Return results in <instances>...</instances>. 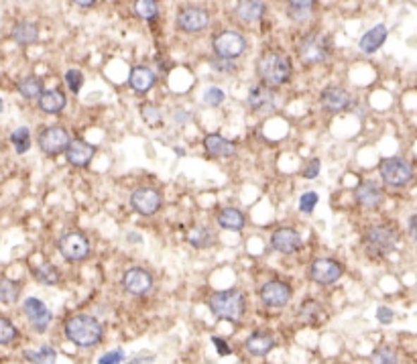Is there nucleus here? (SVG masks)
<instances>
[{
    "label": "nucleus",
    "mask_w": 417,
    "mask_h": 364,
    "mask_svg": "<svg viewBox=\"0 0 417 364\" xmlns=\"http://www.w3.org/2000/svg\"><path fill=\"white\" fill-rule=\"evenodd\" d=\"M64 332L71 344L80 348L96 346V344H100V340L104 336L102 324L94 315H87V313H75V315L68 317Z\"/></svg>",
    "instance_id": "obj_1"
},
{
    "label": "nucleus",
    "mask_w": 417,
    "mask_h": 364,
    "mask_svg": "<svg viewBox=\"0 0 417 364\" xmlns=\"http://www.w3.org/2000/svg\"><path fill=\"white\" fill-rule=\"evenodd\" d=\"M291 59L281 51L262 53L257 61V73L267 87L283 86L291 78Z\"/></svg>",
    "instance_id": "obj_2"
},
{
    "label": "nucleus",
    "mask_w": 417,
    "mask_h": 364,
    "mask_svg": "<svg viewBox=\"0 0 417 364\" xmlns=\"http://www.w3.org/2000/svg\"><path fill=\"white\" fill-rule=\"evenodd\" d=\"M210 312L214 313V317L218 320H226V322H241L246 312V301L244 295L236 289H228V291H214L208 297Z\"/></svg>",
    "instance_id": "obj_3"
},
{
    "label": "nucleus",
    "mask_w": 417,
    "mask_h": 364,
    "mask_svg": "<svg viewBox=\"0 0 417 364\" xmlns=\"http://www.w3.org/2000/svg\"><path fill=\"white\" fill-rule=\"evenodd\" d=\"M297 53H299V59L308 66H315V63H324L332 53V41L330 37L324 35V33H308L299 41V47H297Z\"/></svg>",
    "instance_id": "obj_4"
},
{
    "label": "nucleus",
    "mask_w": 417,
    "mask_h": 364,
    "mask_svg": "<svg viewBox=\"0 0 417 364\" xmlns=\"http://www.w3.org/2000/svg\"><path fill=\"white\" fill-rule=\"evenodd\" d=\"M379 171H381L382 181L389 183V186H395V188H401V186L409 183L411 177H413L411 165L405 159H401V157L382 159L381 163H379Z\"/></svg>",
    "instance_id": "obj_5"
},
{
    "label": "nucleus",
    "mask_w": 417,
    "mask_h": 364,
    "mask_svg": "<svg viewBox=\"0 0 417 364\" xmlns=\"http://www.w3.org/2000/svg\"><path fill=\"white\" fill-rule=\"evenodd\" d=\"M397 243V230L391 226H373L365 236L366 250L370 255H387Z\"/></svg>",
    "instance_id": "obj_6"
},
{
    "label": "nucleus",
    "mask_w": 417,
    "mask_h": 364,
    "mask_svg": "<svg viewBox=\"0 0 417 364\" xmlns=\"http://www.w3.org/2000/svg\"><path fill=\"white\" fill-rule=\"evenodd\" d=\"M246 49V39L238 31H222L214 37V53L220 59H236Z\"/></svg>",
    "instance_id": "obj_7"
},
{
    "label": "nucleus",
    "mask_w": 417,
    "mask_h": 364,
    "mask_svg": "<svg viewBox=\"0 0 417 364\" xmlns=\"http://www.w3.org/2000/svg\"><path fill=\"white\" fill-rule=\"evenodd\" d=\"M57 246H59L61 257L66 260H70V262L84 260L90 255V241H87L82 232H66L57 241Z\"/></svg>",
    "instance_id": "obj_8"
},
{
    "label": "nucleus",
    "mask_w": 417,
    "mask_h": 364,
    "mask_svg": "<svg viewBox=\"0 0 417 364\" xmlns=\"http://www.w3.org/2000/svg\"><path fill=\"white\" fill-rule=\"evenodd\" d=\"M70 133L64 126H49L39 135V147L45 155H59L70 145Z\"/></svg>",
    "instance_id": "obj_9"
},
{
    "label": "nucleus",
    "mask_w": 417,
    "mask_h": 364,
    "mask_svg": "<svg viewBox=\"0 0 417 364\" xmlns=\"http://www.w3.org/2000/svg\"><path fill=\"white\" fill-rule=\"evenodd\" d=\"M131 206L140 216H153L163 206V195L155 188H139L131 195Z\"/></svg>",
    "instance_id": "obj_10"
},
{
    "label": "nucleus",
    "mask_w": 417,
    "mask_h": 364,
    "mask_svg": "<svg viewBox=\"0 0 417 364\" xmlns=\"http://www.w3.org/2000/svg\"><path fill=\"white\" fill-rule=\"evenodd\" d=\"M23 312L27 315L29 324L37 329V332H45L49 328L53 320L52 310L37 297H27L25 303H23Z\"/></svg>",
    "instance_id": "obj_11"
},
{
    "label": "nucleus",
    "mask_w": 417,
    "mask_h": 364,
    "mask_svg": "<svg viewBox=\"0 0 417 364\" xmlns=\"http://www.w3.org/2000/svg\"><path fill=\"white\" fill-rule=\"evenodd\" d=\"M210 25V15L206 8L200 6H188L181 8L177 15V27L186 33H200Z\"/></svg>",
    "instance_id": "obj_12"
},
{
    "label": "nucleus",
    "mask_w": 417,
    "mask_h": 364,
    "mask_svg": "<svg viewBox=\"0 0 417 364\" xmlns=\"http://www.w3.org/2000/svg\"><path fill=\"white\" fill-rule=\"evenodd\" d=\"M344 269L338 260L332 259H315L310 267V277H312L313 283H320V285H332L336 283L338 279L342 277Z\"/></svg>",
    "instance_id": "obj_13"
},
{
    "label": "nucleus",
    "mask_w": 417,
    "mask_h": 364,
    "mask_svg": "<svg viewBox=\"0 0 417 364\" xmlns=\"http://www.w3.org/2000/svg\"><path fill=\"white\" fill-rule=\"evenodd\" d=\"M294 289L283 281H267L261 287V299L269 308H283L291 301Z\"/></svg>",
    "instance_id": "obj_14"
},
{
    "label": "nucleus",
    "mask_w": 417,
    "mask_h": 364,
    "mask_svg": "<svg viewBox=\"0 0 417 364\" xmlns=\"http://www.w3.org/2000/svg\"><path fill=\"white\" fill-rule=\"evenodd\" d=\"M122 287H124L126 293L145 295L149 293L151 287H153V277L143 267H133V269L124 271V275H122Z\"/></svg>",
    "instance_id": "obj_15"
},
{
    "label": "nucleus",
    "mask_w": 417,
    "mask_h": 364,
    "mask_svg": "<svg viewBox=\"0 0 417 364\" xmlns=\"http://www.w3.org/2000/svg\"><path fill=\"white\" fill-rule=\"evenodd\" d=\"M271 246L277 253L291 255V253H297L303 246V238H301V234L297 232L296 228H277L273 232V236H271Z\"/></svg>",
    "instance_id": "obj_16"
},
{
    "label": "nucleus",
    "mask_w": 417,
    "mask_h": 364,
    "mask_svg": "<svg viewBox=\"0 0 417 364\" xmlns=\"http://www.w3.org/2000/svg\"><path fill=\"white\" fill-rule=\"evenodd\" d=\"M94 155H96V147L90 145V142L84 139H71L68 149H66L68 163L73 165V167H86Z\"/></svg>",
    "instance_id": "obj_17"
},
{
    "label": "nucleus",
    "mask_w": 417,
    "mask_h": 364,
    "mask_svg": "<svg viewBox=\"0 0 417 364\" xmlns=\"http://www.w3.org/2000/svg\"><path fill=\"white\" fill-rule=\"evenodd\" d=\"M244 348H246V352L253 354V356H267V354L275 348V336H273V332L257 329V332H253V334L246 338Z\"/></svg>",
    "instance_id": "obj_18"
},
{
    "label": "nucleus",
    "mask_w": 417,
    "mask_h": 364,
    "mask_svg": "<svg viewBox=\"0 0 417 364\" xmlns=\"http://www.w3.org/2000/svg\"><path fill=\"white\" fill-rule=\"evenodd\" d=\"M350 102H352V98L344 87L330 86L322 92V106L328 112H342L350 106Z\"/></svg>",
    "instance_id": "obj_19"
},
{
    "label": "nucleus",
    "mask_w": 417,
    "mask_h": 364,
    "mask_svg": "<svg viewBox=\"0 0 417 364\" xmlns=\"http://www.w3.org/2000/svg\"><path fill=\"white\" fill-rule=\"evenodd\" d=\"M248 106L255 112H273L275 110V94L271 87L253 86L248 92Z\"/></svg>",
    "instance_id": "obj_20"
},
{
    "label": "nucleus",
    "mask_w": 417,
    "mask_h": 364,
    "mask_svg": "<svg viewBox=\"0 0 417 364\" xmlns=\"http://www.w3.org/2000/svg\"><path fill=\"white\" fill-rule=\"evenodd\" d=\"M354 200L363 208H377L382 202V190L373 181H361L354 190Z\"/></svg>",
    "instance_id": "obj_21"
},
{
    "label": "nucleus",
    "mask_w": 417,
    "mask_h": 364,
    "mask_svg": "<svg viewBox=\"0 0 417 364\" xmlns=\"http://www.w3.org/2000/svg\"><path fill=\"white\" fill-rule=\"evenodd\" d=\"M204 147H206V153L212 157H220V159H228V157H234L236 153V145L232 140L224 139L222 135L218 133H212L204 139Z\"/></svg>",
    "instance_id": "obj_22"
},
{
    "label": "nucleus",
    "mask_w": 417,
    "mask_h": 364,
    "mask_svg": "<svg viewBox=\"0 0 417 364\" xmlns=\"http://www.w3.org/2000/svg\"><path fill=\"white\" fill-rule=\"evenodd\" d=\"M155 71L151 70V68H147V66H137V68H133V70H131V75H128V84H131V87H133L135 92H139V94L149 92L151 87L155 86Z\"/></svg>",
    "instance_id": "obj_23"
},
{
    "label": "nucleus",
    "mask_w": 417,
    "mask_h": 364,
    "mask_svg": "<svg viewBox=\"0 0 417 364\" xmlns=\"http://www.w3.org/2000/svg\"><path fill=\"white\" fill-rule=\"evenodd\" d=\"M37 100H39V108L47 114H59L68 104V98L61 90H43Z\"/></svg>",
    "instance_id": "obj_24"
},
{
    "label": "nucleus",
    "mask_w": 417,
    "mask_h": 364,
    "mask_svg": "<svg viewBox=\"0 0 417 364\" xmlns=\"http://www.w3.org/2000/svg\"><path fill=\"white\" fill-rule=\"evenodd\" d=\"M389 35L387 27L385 25H377L373 29H368L365 35L361 37V51L365 53H375L377 49H381V45L385 43V39Z\"/></svg>",
    "instance_id": "obj_25"
},
{
    "label": "nucleus",
    "mask_w": 417,
    "mask_h": 364,
    "mask_svg": "<svg viewBox=\"0 0 417 364\" xmlns=\"http://www.w3.org/2000/svg\"><path fill=\"white\" fill-rule=\"evenodd\" d=\"M218 224L222 226L224 230H230V232H241L246 224V220H244V214L241 210L224 208L220 210V214H218Z\"/></svg>",
    "instance_id": "obj_26"
},
{
    "label": "nucleus",
    "mask_w": 417,
    "mask_h": 364,
    "mask_svg": "<svg viewBox=\"0 0 417 364\" xmlns=\"http://www.w3.org/2000/svg\"><path fill=\"white\" fill-rule=\"evenodd\" d=\"M265 15V4L257 0H244L236 4V17L243 23H255Z\"/></svg>",
    "instance_id": "obj_27"
},
{
    "label": "nucleus",
    "mask_w": 417,
    "mask_h": 364,
    "mask_svg": "<svg viewBox=\"0 0 417 364\" xmlns=\"http://www.w3.org/2000/svg\"><path fill=\"white\" fill-rule=\"evenodd\" d=\"M188 243L195 248H210L212 244L216 243V236L206 226H195L188 232Z\"/></svg>",
    "instance_id": "obj_28"
},
{
    "label": "nucleus",
    "mask_w": 417,
    "mask_h": 364,
    "mask_svg": "<svg viewBox=\"0 0 417 364\" xmlns=\"http://www.w3.org/2000/svg\"><path fill=\"white\" fill-rule=\"evenodd\" d=\"M17 90L23 98L35 100V98L41 96V92H43V80L37 78V75H27V78H23V80L18 82Z\"/></svg>",
    "instance_id": "obj_29"
},
{
    "label": "nucleus",
    "mask_w": 417,
    "mask_h": 364,
    "mask_svg": "<svg viewBox=\"0 0 417 364\" xmlns=\"http://www.w3.org/2000/svg\"><path fill=\"white\" fill-rule=\"evenodd\" d=\"M11 37L17 41L18 45H31V43H35L39 39V31H37L33 23H18V25L13 27Z\"/></svg>",
    "instance_id": "obj_30"
},
{
    "label": "nucleus",
    "mask_w": 417,
    "mask_h": 364,
    "mask_svg": "<svg viewBox=\"0 0 417 364\" xmlns=\"http://www.w3.org/2000/svg\"><path fill=\"white\" fill-rule=\"evenodd\" d=\"M20 295V283L13 279H0V303L13 305Z\"/></svg>",
    "instance_id": "obj_31"
},
{
    "label": "nucleus",
    "mask_w": 417,
    "mask_h": 364,
    "mask_svg": "<svg viewBox=\"0 0 417 364\" xmlns=\"http://www.w3.org/2000/svg\"><path fill=\"white\" fill-rule=\"evenodd\" d=\"M25 360L33 364H55L57 360V352L52 346H43L39 350H27L25 352Z\"/></svg>",
    "instance_id": "obj_32"
},
{
    "label": "nucleus",
    "mask_w": 417,
    "mask_h": 364,
    "mask_svg": "<svg viewBox=\"0 0 417 364\" xmlns=\"http://www.w3.org/2000/svg\"><path fill=\"white\" fill-rule=\"evenodd\" d=\"M11 142L15 145V151L18 155L27 153L31 149V133H29V128L27 126H18L17 131L11 135Z\"/></svg>",
    "instance_id": "obj_33"
},
{
    "label": "nucleus",
    "mask_w": 417,
    "mask_h": 364,
    "mask_svg": "<svg viewBox=\"0 0 417 364\" xmlns=\"http://www.w3.org/2000/svg\"><path fill=\"white\" fill-rule=\"evenodd\" d=\"M35 277L39 283L55 285V283H59V271L52 262H43V265H39L35 269Z\"/></svg>",
    "instance_id": "obj_34"
},
{
    "label": "nucleus",
    "mask_w": 417,
    "mask_h": 364,
    "mask_svg": "<svg viewBox=\"0 0 417 364\" xmlns=\"http://www.w3.org/2000/svg\"><path fill=\"white\" fill-rule=\"evenodd\" d=\"M322 305L318 303V301H313V299H308V301H303L301 303V308H299V317L301 320H306L308 324H315V322H320V317H322Z\"/></svg>",
    "instance_id": "obj_35"
},
{
    "label": "nucleus",
    "mask_w": 417,
    "mask_h": 364,
    "mask_svg": "<svg viewBox=\"0 0 417 364\" xmlns=\"http://www.w3.org/2000/svg\"><path fill=\"white\" fill-rule=\"evenodd\" d=\"M313 2L306 0V2H289L287 4V15L294 18V20H306V18L312 15Z\"/></svg>",
    "instance_id": "obj_36"
},
{
    "label": "nucleus",
    "mask_w": 417,
    "mask_h": 364,
    "mask_svg": "<svg viewBox=\"0 0 417 364\" xmlns=\"http://www.w3.org/2000/svg\"><path fill=\"white\" fill-rule=\"evenodd\" d=\"M17 336L18 332L17 328H15V324H13L8 317H2V315H0V346H6V344L15 342Z\"/></svg>",
    "instance_id": "obj_37"
},
{
    "label": "nucleus",
    "mask_w": 417,
    "mask_h": 364,
    "mask_svg": "<svg viewBox=\"0 0 417 364\" xmlns=\"http://www.w3.org/2000/svg\"><path fill=\"white\" fill-rule=\"evenodd\" d=\"M135 13H137V17L145 18V20H153L159 15V4L153 0H139V2H135Z\"/></svg>",
    "instance_id": "obj_38"
},
{
    "label": "nucleus",
    "mask_w": 417,
    "mask_h": 364,
    "mask_svg": "<svg viewBox=\"0 0 417 364\" xmlns=\"http://www.w3.org/2000/svg\"><path fill=\"white\" fill-rule=\"evenodd\" d=\"M370 364H397V354L391 348H377L370 354Z\"/></svg>",
    "instance_id": "obj_39"
},
{
    "label": "nucleus",
    "mask_w": 417,
    "mask_h": 364,
    "mask_svg": "<svg viewBox=\"0 0 417 364\" xmlns=\"http://www.w3.org/2000/svg\"><path fill=\"white\" fill-rule=\"evenodd\" d=\"M140 116H143V121L147 122V124H151V126H157V124L161 122V112H159V108L153 104L140 106Z\"/></svg>",
    "instance_id": "obj_40"
},
{
    "label": "nucleus",
    "mask_w": 417,
    "mask_h": 364,
    "mask_svg": "<svg viewBox=\"0 0 417 364\" xmlns=\"http://www.w3.org/2000/svg\"><path fill=\"white\" fill-rule=\"evenodd\" d=\"M318 193L315 191H306L301 198H299V212H303V214H312L313 208L318 206Z\"/></svg>",
    "instance_id": "obj_41"
},
{
    "label": "nucleus",
    "mask_w": 417,
    "mask_h": 364,
    "mask_svg": "<svg viewBox=\"0 0 417 364\" xmlns=\"http://www.w3.org/2000/svg\"><path fill=\"white\" fill-rule=\"evenodd\" d=\"M224 98H226L224 90L216 86L208 87V90H206V94H204V102L210 106H220L222 102H224Z\"/></svg>",
    "instance_id": "obj_42"
},
{
    "label": "nucleus",
    "mask_w": 417,
    "mask_h": 364,
    "mask_svg": "<svg viewBox=\"0 0 417 364\" xmlns=\"http://www.w3.org/2000/svg\"><path fill=\"white\" fill-rule=\"evenodd\" d=\"M66 82H68V87H70L73 94H78L82 86H84V75L80 70H70L66 73Z\"/></svg>",
    "instance_id": "obj_43"
},
{
    "label": "nucleus",
    "mask_w": 417,
    "mask_h": 364,
    "mask_svg": "<svg viewBox=\"0 0 417 364\" xmlns=\"http://www.w3.org/2000/svg\"><path fill=\"white\" fill-rule=\"evenodd\" d=\"M210 66H212V70L222 71V73H232V71H236V63H234V61H230V59H220V57H212V59H210Z\"/></svg>",
    "instance_id": "obj_44"
},
{
    "label": "nucleus",
    "mask_w": 417,
    "mask_h": 364,
    "mask_svg": "<svg viewBox=\"0 0 417 364\" xmlns=\"http://www.w3.org/2000/svg\"><path fill=\"white\" fill-rule=\"evenodd\" d=\"M124 358H126L124 350L116 348V350H112V352H106V354H102V356L98 358V364H122L124 363Z\"/></svg>",
    "instance_id": "obj_45"
},
{
    "label": "nucleus",
    "mask_w": 417,
    "mask_h": 364,
    "mask_svg": "<svg viewBox=\"0 0 417 364\" xmlns=\"http://www.w3.org/2000/svg\"><path fill=\"white\" fill-rule=\"evenodd\" d=\"M320 167H322L320 159H312V161L306 165V169H303V177H306V179H315L318 174H320Z\"/></svg>",
    "instance_id": "obj_46"
},
{
    "label": "nucleus",
    "mask_w": 417,
    "mask_h": 364,
    "mask_svg": "<svg viewBox=\"0 0 417 364\" xmlns=\"http://www.w3.org/2000/svg\"><path fill=\"white\" fill-rule=\"evenodd\" d=\"M393 317H395V313H393L391 308H387V305L377 308V320H379L381 324H391V322H393Z\"/></svg>",
    "instance_id": "obj_47"
},
{
    "label": "nucleus",
    "mask_w": 417,
    "mask_h": 364,
    "mask_svg": "<svg viewBox=\"0 0 417 364\" xmlns=\"http://www.w3.org/2000/svg\"><path fill=\"white\" fill-rule=\"evenodd\" d=\"M212 344L216 346V350H218V354H220V356H230V354H232V348L228 346L224 340H220L218 336H214V338H212Z\"/></svg>",
    "instance_id": "obj_48"
},
{
    "label": "nucleus",
    "mask_w": 417,
    "mask_h": 364,
    "mask_svg": "<svg viewBox=\"0 0 417 364\" xmlns=\"http://www.w3.org/2000/svg\"><path fill=\"white\" fill-rule=\"evenodd\" d=\"M155 360V354H149V352H140L137 356H133L126 364H151Z\"/></svg>",
    "instance_id": "obj_49"
},
{
    "label": "nucleus",
    "mask_w": 417,
    "mask_h": 364,
    "mask_svg": "<svg viewBox=\"0 0 417 364\" xmlns=\"http://www.w3.org/2000/svg\"><path fill=\"white\" fill-rule=\"evenodd\" d=\"M416 224H417V216L413 214V216L409 218V236H411V238H416V236H417V234H416Z\"/></svg>",
    "instance_id": "obj_50"
},
{
    "label": "nucleus",
    "mask_w": 417,
    "mask_h": 364,
    "mask_svg": "<svg viewBox=\"0 0 417 364\" xmlns=\"http://www.w3.org/2000/svg\"><path fill=\"white\" fill-rule=\"evenodd\" d=\"M75 4L82 6V8H92V6H94V0H92V2H82V0H80V2H75Z\"/></svg>",
    "instance_id": "obj_51"
},
{
    "label": "nucleus",
    "mask_w": 417,
    "mask_h": 364,
    "mask_svg": "<svg viewBox=\"0 0 417 364\" xmlns=\"http://www.w3.org/2000/svg\"><path fill=\"white\" fill-rule=\"evenodd\" d=\"M2 106H4V102H2V98H0V112H2Z\"/></svg>",
    "instance_id": "obj_52"
}]
</instances>
